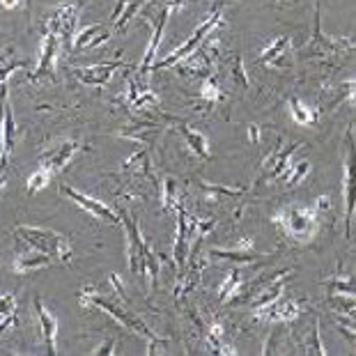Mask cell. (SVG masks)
Masks as SVG:
<instances>
[{
    "label": "cell",
    "mask_w": 356,
    "mask_h": 356,
    "mask_svg": "<svg viewBox=\"0 0 356 356\" xmlns=\"http://www.w3.org/2000/svg\"><path fill=\"white\" fill-rule=\"evenodd\" d=\"M299 145L292 143V145H280L274 152L267 156L264 161V179H280L285 175V170L290 168V156L294 154V149Z\"/></svg>",
    "instance_id": "cell-14"
},
{
    "label": "cell",
    "mask_w": 356,
    "mask_h": 356,
    "mask_svg": "<svg viewBox=\"0 0 356 356\" xmlns=\"http://www.w3.org/2000/svg\"><path fill=\"white\" fill-rule=\"evenodd\" d=\"M223 24V19H221V10H214L209 14L207 19L202 21V24L193 30V35L188 37V40L181 44L179 49H175L170 53V56H165L163 60H159V63H154V67H152V72H161V70H168V67H172V65H179L181 60L184 58H188L191 53L200 47V44L204 42V40H209V35H211V30H214L216 26H221Z\"/></svg>",
    "instance_id": "cell-5"
},
{
    "label": "cell",
    "mask_w": 356,
    "mask_h": 356,
    "mask_svg": "<svg viewBox=\"0 0 356 356\" xmlns=\"http://www.w3.org/2000/svg\"><path fill=\"white\" fill-rule=\"evenodd\" d=\"M280 292H283V278H278V280H274L267 290H264L260 297H257V301H255V306H253V310H260V308H264V306H269V304H274L276 299H280Z\"/></svg>",
    "instance_id": "cell-26"
},
{
    "label": "cell",
    "mask_w": 356,
    "mask_h": 356,
    "mask_svg": "<svg viewBox=\"0 0 356 356\" xmlns=\"http://www.w3.org/2000/svg\"><path fill=\"white\" fill-rule=\"evenodd\" d=\"M163 207H165V209H175V207H179L177 181H175V179H165V184H163Z\"/></svg>",
    "instance_id": "cell-30"
},
{
    "label": "cell",
    "mask_w": 356,
    "mask_h": 356,
    "mask_svg": "<svg viewBox=\"0 0 356 356\" xmlns=\"http://www.w3.org/2000/svg\"><path fill=\"white\" fill-rule=\"evenodd\" d=\"M51 175L53 172L49 170V168H44V165H40V168H37L33 175L28 177V193L33 195V193H37L40 191V188H44L51 181Z\"/></svg>",
    "instance_id": "cell-29"
},
{
    "label": "cell",
    "mask_w": 356,
    "mask_h": 356,
    "mask_svg": "<svg viewBox=\"0 0 356 356\" xmlns=\"http://www.w3.org/2000/svg\"><path fill=\"white\" fill-rule=\"evenodd\" d=\"M340 331H343L347 338H352L354 343H356V331H354V329H350V327H340Z\"/></svg>",
    "instance_id": "cell-35"
},
{
    "label": "cell",
    "mask_w": 356,
    "mask_h": 356,
    "mask_svg": "<svg viewBox=\"0 0 356 356\" xmlns=\"http://www.w3.org/2000/svg\"><path fill=\"white\" fill-rule=\"evenodd\" d=\"M76 24H79V7L76 5H63L51 14L47 26L51 30H56V35L65 44H74V40H76V37H74V33H76Z\"/></svg>",
    "instance_id": "cell-9"
},
{
    "label": "cell",
    "mask_w": 356,
    "mask_h": 356,
    "mask_svg": "<svg viewBox=\"0 0 356 356\" xmlns=\"http://www.w3.org/2000/svg\"><path fill=\"white\" fill-rule=\"evenodd\" d=\"M179 131H181V136H184V138H186L188 145H191V149H193L195 154L202 156V159H209V156H211L209 145H207V138H204L202 134L193 131V129H188V127H184V124L179 127Z\"/></svg>",
    "instance_id": "cell-22"
},
{
    "label": "cell",
    "mask_w": 356,
    "mask_h": 356,
    "mask_svg": "<svg viewBox=\"0 0 356 356\" xmlns=\"http://www.w3.org/2000/svg\"><path fill=\"white\" fill-rule=\"evenodd\" d=\"M207 345L211 352L216 354H234V350L228 343V336H225V329L218 322H214L207 331Z\"/></svg>",
    "instance_id": "cell-21"
},
{
    "label": "cell",
    "mask_w": 356,
    "mask_h": 356,
    "mask_svg": "<svg viewBox=\"0 0 356 356\" xmlns=\"http://www.w3.org/2000/svg\"><path fill=\"white\" fill-rule=\"evenodd\" d=\"M310 172V163L308 161H299V163H290V168L285 170V175L280 179H285L290 186H297L299 181H304V177Z\"/></svg>",
    "instance_id": "cell-27"
},
{
    "label": "cell",
    "mask_w": 356,
    "mask_h": 356,
    "mask_svg": "<svg viewBox=\"0 0 356 356\" xmlns=\"http://www.w3.org/2000/svg\"><path fill=\"white\" fill-rule=\"evenodd\" d=\"M60 193H65L67 198H70L74 204H79L81 209H86L92 218H99V221H106L108 225H122V214H118V211H113L111 207H106L104 202L90 198V195L76 191V188L72 186H60Z\"/></svg>",
    "instance_id": "cell-8"
},
{
    "label": "cell",
    "mask_w": 356,
    "mask_h": 356,
    "mask_svg": "<svg viewBox=\"0 0 356 356\" xmlns=\"http://www.w3.org/2000/svg\"><path fill=\"white\" fill-rule=\"evenodd\" d=\"M83 145L76 140H65L60 143V145L47 149L42 156H40V165H44V168H49L51 172H60L65 170L67 165H70V161L74 159V154L79 152Z\"/></svg>",
    "instance_id": "cell-12"
},
{
    "label": "cell",
    "mask_w": 356,
    "mask_h": 356,
    "mask_svg": "<svg viewBox=\"0 0 356 356\" xmlns=\"http://www.w3.org/2000/svg\"><path fill=\"white\" fill-rule=\"evenodd\" d=\"M35 313H37V320H40V329H42V340L47 345V352L53 356L56 350V338H58V320L49 313V308L42 304V299L37 297L35 299Z\"/></svg>",
    "instance_id": "cell-16"
},
{
    "label": "cell",
    "mask_w": 356,
    "mask_h": 356,
    "mask_svg": "<svg viewBox=\"0 0 356 356\" xmlns=\"http://www.w3.org/2000/svg\"><path fill=\"white\" fill-rule=\"evenodd\" d=\"M211 255H216V257H230V260H255V255H253V239H248L244 241L237 251H214Z\"/></svg>",
    "instance_id": "cell-28"
},
{
    "label": "cell",
    "mask_w": 356,
    "mask_h": 356,
    "mask_svg": "<svg viewBox=\"0 0 356 356\" xmlns=\"http://www.w3.org/2000/svg\"><path fill=\"white\" fill-rule=\"evenodd\" d=\"M274 221L283 228L287 237L297 241H310L315 237L320 221H317V207H287L278 211Z\"/></svg>",
    "instance_id": "cell-4"
},
{
    "label": "cell",
    "mask_w": 356,
    "mask_h": 356,
    "mask_svg": "<svg viewBox=\"0 0 356 356\" xmlns=\"http://www.w3.org/2000/svg\"><path fill=\"white\" fill-rule=\"evenodd\" d=\"M331 304H333V306H340V308L345 310L347 315L354 317V320H356V299H350V297H340V294H338V297H333V299H331Z\"/></svg>",
    "instance_id": "cell-32"
},
{
    "label": "cell",
    "mask_w": 356,
    "mask_h": 356,
    "mask_svg": "<svg viewBox=\"0 0 356 356\" xmlns=\"http://www.w3.org/2000/svg\"><path fill=\"white\" fill-rule=\"evenodd\" d=\"M14 320H17V299L14 294H3V310H0V329L7 331L14 327Z\"/></svg>",
    "instance_id": "cell-24"
},
{
    "label": "cell",
    "mask_w": 356,
    "mask_h": 356,
    "mask_svg": "<svg viewBox=\"0 0 356 356\" xmlns=\"http://www.w3.org/2000/svg\"><path fill=\"white\" fill-rule=\"evenodd\" d=\"M290 113H292L294 122L301 124V127L315 124V120H317V113H315V111H310V108H306V106L301 104V102L297 99V97H290Z\"/></svg>",
    "instance_id": "cell-23"
},
{
    "label": "cell",
    "mask_w": 356,
    "mask_h": 356,
    "mask_svg": "<svg viewBox=\"0 0 356 356\" xmlns=\"http://www.w3.org/2000/svg\"><path fill=\"white\" fill-rule=\"evenodd\" d=\"M108 37L111 35L106 33L104 26H88L76 35L74 47H76V49H95V47H99V44L108 42Z\"/></svg>",
    "instance_id": "cell-19"
},
{
    "label": "cell",
    "mask_w": 356,
    "mask_h": 356,
    "mask_svg": "<svg viewBox=\"0 0 356 356\" xmlns=\"http://www.w3.org/2000/svg\"><path fill=\"white\" fill-rule=\"evenodd\" d=\"M122 63H102V65H95V67H86V70H76V79L81 83H86V86H92V88H102L106 86L113 74H115Z\"/></svg>",
    "instance_id": "cell-17"
},
{
    "label": "cell",
    "mask_w": 356,
    "mask_h": 356,
    "mask_svg": "<svg viewBox=\"0 0 356 356\" xmlns=\"http://www.w3.org/2000/svg\"><path fill=\"white\" fill-rule=\"evenodd\" d=\"M113 347H115V340L108 338L102 347H97V352H95V354H113Z\"/></svg>",
    "instance_id": "cell-33"
},
{
    "label": "cell",
    "mask_w": 356,
    "mask_h": 356,
    "mask_svg": "<svg viewBox=\"0 0 356 356\" xmlns=\"http://www.w3.org/2000/svg\"><path fill=\"white\" fill-rule=\"evenodd\" d=\"M241 285H244V278H241V274L237 269H232L228 278H225V283L221 285V290H218V294H221V301L225 304V301H232L234 294H239Z\"/></svg>",
    "instance_id": "cell-25"
},
{
    "label": "cell",
    "mask_w": 356,
    "mask_h": 356,
    "mask_svg": "<svg viewBox=\"0 0 356 356\" xmlns=\"http://www.w3.org/2000/svg\"><path fill=\"white\" fill-rule=\"evenodd\" d=\"M347 145V159H345V237L350 239L352 234V221L356 214V138L352 127H347L345 134Z\"/></svg>",
    "instance_id": "cell-6"
},
{
    "label": "cell",
    "mask_w": 356,
    "mask_h": 356,
    "mask_svg": "<svg viewBox=\"0 0 356 356\" xmlns=\"http://www.w3.org/2000/svg\"><path fill=\"white\" fill-rule=\"evenodd\" d=\"M14 234L28 244L30 248L40 253L51 255L53 260L58 262H70L72 260V244L65 234H60L56 230L49 228H33V225H17L14 228Z\"/></svg>",
    "instance_id": "cell-2"
},
{
    "label": "cell",
    "mask_w": 356,
    "mask_h": 356,
    "mask_svg": "<svg viewBox=\"0 0 356 356\" xmlns=\"http://www.w3.org/2000/svg\"><path fill=\"white\" fill-rule=\"evenodd\" d=\"M14 136H17V129H14L12 104H10V99L5 97V115H3V165H7V159H10V154H12Z\"/></svg>",
    "instance_id": "cell-20"
},
{
    "label": "cell",
    "mask_w": 356,
    "mask_h": 356,
    "mask_svg": "<svg viewBox=\"0 0 356 356\" xmlns=\"http://www.w3.org/2000/svg\"><path fill=\"white\" fill-rule=\"evenodd\" d=\"M200 97L204 102H216V99H221L223 92H221V88H218V83L216 79H204L202 81V88H200Z\"/></svg>",
    "instance_id": "cell-31"
},
{
    "label": "cell",
    "mask_w": 356,
    "mask_h": 356,
    "mask_svg": "<svg viewBox=\"0 0 356 356\" xmlns=\"http://www.w3.org/2000/svg\"><path fill=\"white\" fill-rule=\"evenodd\" d=\"M290 49H292V37L290 35H280L260 53V63L267 65V67H276V70H280V67L287 65Z\"/></svg>",
    "instance_id": "cell-15"
},
{
    "label": "cell",
    "mask_w": 356,
    "mask_h": 356,
    "mask_svg": "<svg viewBox=\"0 0 356 356\" xmlns=\"http://www.w3.org/2000/svg\"><path fill=\"white\" fill-rule=\"evenodd\" d=\"M175 214H177V241H175V262L177 267L181 269L186 262V255L191 251V239H193V230H195V218L188 221V214L184 211V207H175Z\"/></svg>",
    "instance_id": "cell-11"
},
{
    "label": "cell",
    "mask_w": 356,
    "mask_h": 356,
    "mask_svg": "<svg viewBox=\"0 0 356 356\" xmlns=\"http://www.w3.org/2000/svg\"><path fill=\"white\" fill-rule=\"evenodd\" d=\"M122 225L127 228V253H129V267L134 274H138L140 278H149V283H154L159 276V260L149 248L147 239L143 237V232L138 228V221H134L131 214L122 211Z\"/></svg>",
    "instance_id": "cell-1"
},
{
    "label": "cell",
    "mask_w": 356,
    "mask_h": 356,
    "mask_svg": "<svg viewBox=\"0 0 356 356\" xmlns=\"http://www.w3.org/2000/svg\"><path fill=\"white\" fill-rule=\"evenodd\" d=\"M299 313H301L299 301L276 299L274 304L255 310V317H260V320H271V322H292V320H297Z\"/></svg>",
    "instance_id": "cell-13"
},
{
    "label": "cell",
    "mask_w": 356,
    "mask_h": 356,
    "mask_svg": "<svg viewBox=\"0 0 356 356\" xmlns=\"http://www.w3.org/2000/svg\"><path fill=\"white\" fill-rule=\"evenodd\" d=\"M356 49V44L345 40V37H327L322 35V28H320V7H317V21H315V33H313V40H310L308 49H306V56H315V58H336V56H343L345 51H352Z\"/></svg>",
    "instance_id": "cell-7"
},
{
    "label": "cell",
    "mask_w": 356,
    "mask_h": 356,
    "mask_svg": "<svg viewBox=\"0 0 356 356\" xmlns=\"http://www.w3.org/2000/svg\"><path fill=\"white\" fill-rule=\"evenodd\" d=\"M58 42L60 37L56 35V30H51L47 26V33H44V40H42V56H40V63L35 67V74L33 79L40 81V79H56V51H58Z\"/></svg>",
    "instance_id": "cell-10"
},
{
    "label": "cell",
    "mask_w": 356,
    "mask_h": 356,
    "mask_svg": "<svg viewBox=\"0 0 356 356\" xmlns=\"http://www.w3.org/2000/svg\"><path fill=\"white\" fill-rule=\"evenodd\" d=\"M19 0H3V7H7V10H12V7H17Z\"/></svg>",
    "instance_id": "cell-36"
},
{
    "label": "cell",
    "mask_w": 356,
    "mask_h": 356,
    "mask_svg": "<svg viewBox=\"0 0 356 356\" xmlns=\"http://www.w3.org/2000/svg\"><path fill=\"white\" fill-rule=\"evenodd\" d=\"M81 301L86 306H97V308H102L104 313H108L113 320H118L120 327H124L127 331H131L136 333V336H140V338H145L149 345H156V343H163V338H159L154 331H149L145 324H143L138 317L131 315V313H127L124 308H120L118 304H113L111 299H106V297H99L97 292H92L88 287V290H83L81 292Z\"/></svg>",
    "instance_id": "cell-3"
},
{
    "label": "cell",
    "mask_w": 356,
    "mask_h": 356,
    "mask_svg": "<svg viewBox=\"0 0 356 356\" xmlns=\"http://www.w3.org/2000/svg\"><path fill=\"white\" fill-rule=\"evenodd\" d=\"M56 260H53L51 255L47 253H40L37 251L35 255H17L14 257V274H21V276H28V274H35V271H40L44 267H49V264H53Z\"/></svg>",
    "instance_id": "cell-18"
},
{
    "label": "cell",
    "mask_w": 356,
    "mask_h": 356,
    "mask_svg": "<svg viewBox=\"0 0 356 356\" xmlns=\"http://www.w3.org/2000/svg\"><path fill=\"white\" fill-rule=\"evenodd\" d=\"M345 90H347V95H350L352 99H356V81H350V83H345Z\"/></svg>",
    "instance_id": "cell-34"
}]
</instances>
